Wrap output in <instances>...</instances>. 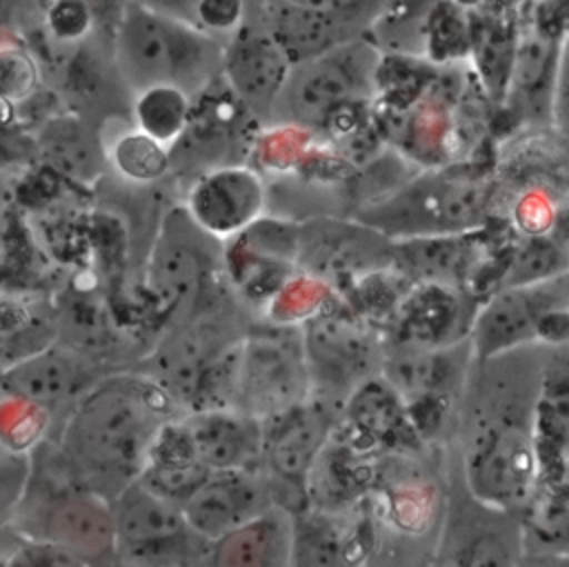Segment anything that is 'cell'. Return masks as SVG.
<instances>
[{
    "instance_id": "11",
    "label": "cell",
    "mask_w": 569,
    "mask_h": 567,
    "mask_svg": "<svg viewBox=\"0 0 569 567\" xmlns=\"http://www.w3.org/2000/svg\"><path fill=\"white\" fill-rule=\"evenodd\" d=\"M333 431V407L309 396L262 420L260 467L276 483L284 505V487H307L313 462Z\"/></svg>"
},
{
    "instance_id": "15",
    "label": "cell",
    "mask_w": 569,
    "mask_h": 567,
    "mask_svg": "<svg viewBox=\"0 0 569 567\" xmlns=\"http://www.w3.org/2000/svg\"><path fill=\"white\" fill-rule=\"evenodd\" d=\"M267 205L262 178L242 165H218L202 173L187 198V213L218 240H231L256 222Z\"/></svg>"
},
{
    "instance_id": "10",
    "label": "cell",
    "mask_w": 569,
    "mask_h": 567,
    "mask_svg": "<svg viewBox=\"0 0 569 567\" xmlns=\"http://www.w3.org/2000/svg\"><path fill=\"white\" fill-rule=\"evenodd\" d=\"M302 351L313 398L338 405L380 369V347L369 329L338 305L325 302L302 325Z\"/></svg>"
},
{
    "instance_id": "1",
    "label": "cell",
    "mask_w": 569,
    "mask_h": 567,
    "mask_svg": "<svg viewBox=\"0 0 569 567\" xmlns=\"http://www.w3.org/2000/svg\"><path fill=\"white\" fill-rule=\"evenodd\" d=\"M551 351L531 342L469 360L460 385L462 483L487 505L516 511L540 487L536 414Z\"/></svg>"
},
{
    "instance_id": "28",
    "label": "cell",
    "mask_w": 569,
    "mask_h": 567,
    "mask_svg": "<svg viewBox=\"0 0 569 567\" xmlns=\"http://www.w3.org/2000/svg\"><path fill=\"white\" fill-rule=\"evenodd\" d=\"M38 82V64L29 51L4 49L0 51V96L20 100L31 93Z\"/></svg>"
},
{
    "instance_id": "27",
    "label": "cell",
    "mask_w": 569,
    "mask_h": 567,
    "mask_svg": "<svg viewBox=\"0 0 569 567\" xmlns=\"http://www.w3.org/2000/svg\"><path fill=\"white\" fill-rule=\"evenodd\" d=\"M31 469L33 462L24 451L0 449V531L13 520L29 485Z\"/></svg>"
},
{
    "instance_id": "2",
    "label": "cell",
    "mask_w": 569,
    "mask_h": 567,
    "mask_svg": "<svg viewBox=\"0 0 569 567\" xmlns=\"http://www.w3.org/2000/svg\"><path fill=\"white\" fill-rule=\"evenodd\" d=\"M173 418L176 398L151 376H109L84 391L69 414L58 442L62 469L111 500L142 471L160 429Z\"/></svg>"
},
{
    "instance_id": "21",
    "label": "cell",
    "mask_w": 569,
    "mask_h": 567,
    "mask_svg": "<svg viewBox=\"0 0 569 567\" xmlns=\"http://www.w3.org/2000/svg\"><path fill=\"white\" fill-rule=\"evenodd\" d=\"M9 389L40 400L56 402L73 396L82 387L80 365L62 351H42L27 358L7 374Z\"/></svg>"
},
{
    "instance_id": "22",
    "label": "cell",
    "mask_w": 569,
    "mask_h": 567,
    "mask_svg": "<svg viewBox=\"0 0 569 567\" xmlns=\"http://www.w3.org/2000/svg\"><path fill=\"white\" fill-rule=\"evenodd\" d=\"M131 125L151 136L167 149L178 145L191 120V102L184 91L176 87H149L131 96Z\"/></svg>"
},
{
    "instance_id": "16",
    "label": "cell",
    "mask_w": 569,
    "mask_h": 567,
    "mask_svg": "<svg viewBox=\"0 0 569 567\" xmlns=\"http://www.w3.org/2000/svg\"><path fill=\"white\" fill-rule=\"evenodd\" d=\"M289 67V58L262 27L240 24L224 42L220 73L247 109L269 116Z\"/></svg>"
},
{
    "instance_id": "12",
    "label": "cell",
    "mask_w": 569,
    "mask_h": 567,
    "mask_svg": "<svg viewBox=\"0 0 569 567\" xmlns=\"http://www.w3.org/2000/svg\"><path fill=\"white\" fill-rule=\"evenodd\" d=\"M216 242L218 238L200 229L184 207L167 213L149 262V289L156 300L176 309L198 298L216 265Z\"/></svg>"
},
{
    "instance_id": "4",
    "label": "cell",
    "mask_w": 569,
    "mask_h": 567,
    "mask_svg": "<svg viewBox=\"0 0 569 567\" xmlns=\"http://www.w3.org/2000/svg\"><path fill=\"white\" fill-rule=\"evenodd\" d=\"M376 73L373 44L365 38L345 40L289 67L269 118L287 127H325L338 111L351 109L371 93Z\"/></svg>"
},
{
    "instance_id": "3",
    "label": "cell",
    "mask_w": 569,
    "mask_h": 567,
    "mask_svg": "<svg viewBox=\"0 0 569 567\" xmlns=\"http://www.w3.org/2000/svg\"><path fill=\"white\" fill-rule=\"evenodd\" d=\"M222 53L224 42L191 22L133 0H124L118 11L111 64L129 96L167 84L196 98L220 73Z\"/></svg>"
},
{
    "instance_id": "24",
    "label": "cell",
    "mask_w": 569,
    "mask_h": 567,
    "mask_svg": "<svg viewBox=\"0 0 569 567\" xmlns=\"http://www.w3.org/2000/svg\"><path fill=\"white\" fill-rule=\"evenodd\" d=\"M104 156L122 178L133 182H153L162 178L171 165L169 149L133 125L124 127L104 145Z\"/></svg>"
},
{
    "instance_id": "13",
    "label": "cell",
    "mask_w": 569,
    "mask_h": 567,
    "mask_svg": "<svg viewBox=\"0 0 569 567\" xmlns=\"http://www.w3.org/2000/svg\"><path fill=\"white\" fill-rule=\"evenodd\" d=\"M276 503L278 487L260 465L213 469L182 503V514L187 525L211 543Z\"/></svg>"
},
{
    "instance_id": "18",
    "label": "cell",
    "mask_w": 569,
    "mask_h": 567,
    "mask_svg": "<svg viewBox=\"0 0 569 567\" xmlns=\"http://www.w3.org/2000/svg\"><path fill=\"white\" fill-rule=\"evenodd\" d=\"M293 511L280 503L242 523L240 527L211 540L204 563L209 565H291Z\"/></svg>"
},
{
    "instance_id": "20",
    "label": "cell",
    "mask_w": 569,
    "mask_h": 567,
    "mask_svg": "<svg viewBox=\"0 0 569 567\" xmlns=\"http://www.w3.org/2000/svg\"><path fill=\"white\" fill-rule=\"evenodd\" d=\"M347 411V427L365 447L393 440L405 429V402L385 382V378H367L342 402Z\"/></svg>"
},
{
    "instance_id": "32",
    "label": "cell",
    "mask_w": 569,
    "mask_h": 567,
    "mask_svg": "<svg viewBox=\"0 0 569 567\" xmlns=\"http://www.w3.org/2000/svg\"><path fill=\"white\" fill-rule=\"evenodd\" d=\"M133 2L147 7L151 11L191 22V24H193V11H196V4H198V0H133Z\"/></svg>"
},
{
    "instance_id": "29",
    "label": "cell",
    "mask_w": 569,
    "mask_h": 567,
    "mask_svg": "<svg viewBox=\"0 0 569 567\" xmlns=\"http://www.w3.org/2000/svg\"><path fill=\"white\" fill-rule=\"evenodd\" d=\"M244 18V0H198L193 24L207 33H233Z\"/></svg>"
},
{
    "instance_id": "8",
    "label": "cell",
    "mask_w": 569,
    "mask_h": 567,
    "mask_svg": "<svg viewBox=\"0 0 569 567\" xmlns=\"http://www.w3.org/2000/svg\"><path fill=\"white\" fill-rule=\"evenodd\" d=\"M11 523L22 536L49 545L76 563L113 554L109 500L76 483L67 471L64 487L47 494L29 483Z\"/></svg>"
},
{
    "instance_id": "17",
    "label": "cell",
    "mask_w": 569,
    "mask_h": 567,
    "mask_svg": "<svg viewBox=\"0 0 569 567\" xmlns=\"http://www.w3.org/2000/svg\"><path fill=\"white\" fill-rule=\"evenodd\" d=\"M178 420L193 458L209 471L260 465V418L238 409H191Z\"/></svg>"
},
{
    "instance_id": "30",
    "label": "cell",
    "mask_w": 569,
    "mask_h": 567,
    "mask_svg": "<svg viewBox=\"0 0 569 567\" xmlns=\"http://www.w3.org/2000/svg\"><path fill=\"white\" fill-rule=\"evenodd\" d=\"M280 2L305 7L356 27V20H362L373 9L376 0H280Z\"/></svg>"
},
{
    "instance_id": "25",
    "label": "cell",
    "mask_w": 569,
    "mask_h": 567,
    "mask_svg": "<svg viewBox=\"0 0 569 567\" xmlns=\"http://www.w3.org/2000/svg\"><path fill=\"white\" fill-rule=\"evenodd\" d=\"M565 273V253L545 238H531L513 256V265L507 271L505 287L529 285L538 280Z\"/></svg>"
},
{
    "instance_id": "33",
    "label": "cell",
    "mask_w": 569,
    "mask_h": 567,
    "mask_svg": "<svg viewBox=\"0 0 569 567\" xmlns=\"http://www.w3.org/2000/svg\"><path fill=\"white\" fill-rule=\"evenodd\" d=\"M18 147L9 138H0V171L9 169L18 160Z\"/></svg>"
},
{
    "instance_id": "26",
    "label": "cell",
    "mask_w": 569,
    "mask_h": 567,
    "mask_svg": "<svg viewBox=\"0 0 569 567\" xmlns=\"http://www.w3.org/2000/svg\"><path fill=\"white\" fill-rule=\"evenodd\" d=\"M42 27L60 47H73L91 36L93 7L87 0H51L44 4Z\"/></svg>"
},
{
    "instance_id": "23",
    "label": "cell",
    "mask_w": 569,
    "mask_h": 567,
    "mask_svg": "<svg viewBox=\"0 0 569 567\" xmlns=\"http://www.w3.org/2000/svg\"><path fill=\"white\" fill-rule=\"evenodd\" d=\"M33 147L60 171L84 176L96 165L93 160L96 149H100V140L91 136L89 127L78 113H67L42 125Z\"/></svg>"
},
{
    "instance_id": "6",
    "label": "cell",
    "mask_w": 569,
    "mask_h": 567,
    "mask_svg": "<svg viewBox=\"0 0 569 567\" xmlns=\"http://www.w3.org/2000/svg\"><path fill=\"white\" fill-rule=\"evenodd\" d=\"M567 322L565 273L502 287L471 318L469 351L473 360H480L531 342L567 345Z\"/></svg>"
},
{
    "instance_id": "9",
    "label": "cell",
    "mask_w": 569,
    "mask_h": 567,
    "mask_svg": "<svg viewBox=\"0 0 569 567\" xmlns=\"http://www.w3.org/2000/svg\"><path fill=\"white\" fill-rule=\"evenodd\" d=\"M485 191L462 178H422L360 209L358 218L380 236L407 240L465 233L485 209Z\"/></svg>"
},
{
    "instance_id": "5",
    "label": "cell",
    "mask_w": 569,
    "mask_h": 567,
    "mask_svg": "<svg viewBox=\"0 0 569 567\" xmlns=\"http://www.w3.org/2000/svg\"><path fill=\"white\" fill-rule=\"evenodd\" d=\"M113 527V556L136 565L196 563L207 556L209 540L184 520L182 507L140 478L122 485L109 500Z\"/></svg>"
},
{
    "instance_id": "14",
    "label": "cell",
    "mask_w": 569,
    "mask_h": 567,
    "mask_svg": "<svg viewBox=\"0 0 569 567\" xmlns=\"http://www.w3.org/2000/svg\"><path fill=\"white\" fill-rule=\"evenodd\" d=\"M467 491V487H465ZM516 511L487 505L467 491V500L449 503L442 523V563L451 565H513L522 554V529Z\"/></svg>"
},
{
    "instance_id": "31",
    "label": "cell",
    "mask_w": 569,
    "mask_h": 567,
    "mask_svg": "<svg viewBox=\"0 0 569 567\" xmlns=\"http://www.w3.org/2000/svg\"><path fill=\"white\" fill-rule=\"evenodd\" d=\"M31 2L38 0H0V27H18L27 20H42V7H36Z\"/></svg>"
},
{
    "instance_id": "19",
    "label": "cell",
    "mask_w": 569,
    "mask_h": 567,
    "mask_svg": "<svg viewBox=\"0 0 569 567\" xmlns=\"http://www.w3.org/2000/svg\"><path fill=\"white\" fill-rule=\"evenodd\" d=\"M264 18L262 29L276 40L291 64L356 38V27L280 0H267Z\"/></svg>"
},
{
    "instance_id": "7",
    "label": "cell",
    "mask_w": 569,
    "mask_h": 567,
    "mask_svg": "<svg viewBox=\"0 0 569 567\" xmlns=\"http://www.w3.org/2000/svg\"><path fill=\"white\" fill-rule=\"evenodd\" d=\"M309 398L300 325H269L247 331L236 347L233 409L269 418Z\"/></svg>"
}]
</instances>
